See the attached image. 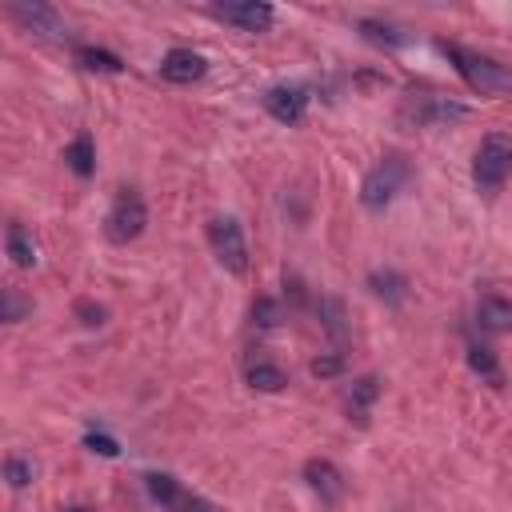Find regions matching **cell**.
<instances>
[{
	"instance_id": "cell-23",
	"label": "cell",
	"mask_w": 512,
	"mask_h": 512,
	"mask_svg": "<svg viewBox=\"0 0 512 512\" xmlns=\"http://www.w3.org/2000/svg\"><path fill=\"white\" fill-rule=\"evenodd\" d=\"M4 480H8L12 488H28V484L36 480V464L24 460V456H8V460H4Z\"/></svg>"
},
{
	"instance_id": "cell-3",
	"label": "cell",
	"mask_w": 512,
	"mask_h": 512,
	"mask_svg": "<svg viewBox=\"0 0 512 512\" xmlns=\"http://www.w3.org/2000/svg\"><path fill=\"white\" fill-rule=\"evenodd\" d=\"M512 176V132H488L476 148V160H472V180L480 192H500L504 180Z\"/></svg>"
},
{
	"instance_id": "cell-13",
	"label": "cell",
	"mask_w": 512,
	"mask_h": 512,
	"mask_svg": "<svg viewBox=\"0 0 512 512\" xmlns=\"http://www.w3.org/2000/svg\"><path fill=\"white\" fill-rule=\"evenodd\" d=\"M376 396H380V380H376V376H360V380H352L348 392H344V412H348V420L368 424V408L376 404Z\"/></svg>"
},
{
	"instance_id": "cell-16",
	"label": "cell",
	"mask_w": 512,
	"mask_h": 512,
	"mask_svg": "<svg viewBox=\"0 0 512 512\" xmlns=\"http://www.w3.org/2000/svg\"><path fill=\"white\" fill-rule=\"evenodd\" d=\"M64 160H68V168H72L80 180H88V176L96 172V144H92V136L80 132V136L64 148Z\"/></svg>"
},
{
	"instance_id": "cell-10",
	"label": "cell",
	"mask_w": 512,
	"mask_h": 512,
	"mask_svg": "<svg viewBox=\"0 0 512 512\" xmlns=\"http://www.w3.org/2000/svg\"><path fill=\"white\" fill-rule=\"evenodd\" d=\"M304 480H308V488H312L324 504H336V500L344 496V476H340V468H336L332 460H324V456L304 460Z\"/></svg>"
},
{
	"instance_id": "cell-12",
	"label": "cell",
	"mask_w": 512,
	"mask_h": 512,
	"mask_svg": "<svg viewBox=\"0 0 512 512\" xmlns=\"http://www.w3.org/2000/svg\"><path fill=\"white\" fill-rule=\"evenodd\" d=\"M264 108L280 124H300L304 120V108H308V92L304 88H284V84L280 88H268L264 92Z\"/></svg>"
},
{
	"instance_id": "cell-20",
	"label": "cell",
	"mask_w": 512,
	"mask_h": 512,
	"mask_svg": "<svg viewBox=\"0 0 512 512\" xmlns=\"http://www.w3.org/2000/svg\"><path fill=\"white\" fill-rule=\"evenodd\" d=\"M316 312H320L324 332H328L336 344H344V340H348V316H344V304H340L336 296H324V300L316 304Z\"/></svg>"
},
{
	"instance_id": "cell-24",
	"label": "cell",
	"mask_w": 512,
	"mask_h": 512,
	"mask_svg": "<svg viewBox=\"0 0 512 512\" xmlns=\"http://www.w3.org/2000/svg\"><path fill=\"white\" fill-rule=\"evenodd\" d=\"M24 312H32V304L16 288H4V312H0V320L4 324H16V320H24Z\"/></svg>"
},
{
	"instance_id": "cell-6",
	"label": "cell",
	"mask_w": 512,
	"mask_h": 512,
	"mask_svg": "<svg viewBox=\"0 0 512 512\" xmlns=\"http://www.w3.org/2000/svg\"><path fill=\"white\" fill-rule=\"evenodd\" d=\"M208 244H212L216 260H220L232 276H244V272H248V240H244L240 220H232V216H212V220H208Z\"/></svg>"
},
{
	"instance_id": "cell-21",
	"label": "cell",
	"mask_w": 512,
	"mask_h": 512,
	"mask_svg": "<svg viewBox=\"0 0 512 512\" xmlns=\"http://www.w3.org/2000/svg\"><path fill=\"white\" fill-rule=\"evenodd\" d=\"M4 248H8V256H12V264H16V268H32V264H36V244L28 240V232H24L20 224H8Z\"/></svg>"
},
{
	"instance_id": "cell-25",
	"label": "cell",
	"mask_w": 512,
	"mask_h": 512,
	"mask_svg": "<svg viewBox=\"0 0 512 512\" xmlns=\"http://www.w3.org/2000/svg\"><path fill=\"white\" fill-rule=\"evenodd\" d=\"M252 320H256L260 328H276V324H280V304H276L272 296H256V304H252Z\"/></svg>"
},
{
	"instance_id": "cell-28",
	"label": "cell",
	"mask_w": 512,
	"mask_h": 512,
	"mask_svg": "<svg viewBox=\"0 0 512 512\" xmlns=\"http://www.w3.org/2000/svg\"><path fill=\"white\" fill-rule=\"evenodd\" d=\"M84 448L88 452H100V456H120V444L112 436H104V432H88L84 436Z\"/></svg>"
},
{
	"instance_id": "cell-19",
	"label": "cell",
	"mask_w": 512,
	"mask_h": 512,
	"mask_svg": "<svg viewBox=\"0 0 512 512\" xmlns=\"http://www.w3.org/2000/svg\"><path fill=\"white\" fill-rule=\"evenodd\" d=\"M72 56H76V64H80V68H88V72H124V60H120L116 52H108V48L80 44Z\"/></svg>"
},
{
	"instance_id": "cell-17",
	"label": "cell",
	"mask_w": 512,
	"mask_h": 512,
	"mask_svg": "<svg viewBox=\"0 0 512 512\" xmlns=\"http://www.w3.org/2000/svg\"><path fill=\"white\" fill-rule=\"evenodd\" d=\"M248 384H252L256 392H280V388L288 384V376H284V368H280V364H272V360L256 356V360L248 364Z\"/></svg>"
},
{
	"instance_id": "cell-22",
	"label": "cell",
	"mask_w": 512,
	"mask_h": 512,
	"mask_svg": "<svg viewBox=\"0 0 512 512\" xmlns=\"http://www.w3.org/2000/svg\"><path fill=\"white\" fill-rule=\"evenodd\" d=\"M356 28L364 32L368 44H380V48H400V44L408 40L400 28H392V24H384V20H360Z\"/></svg>"
},
{
	"instance_id": "cell-7",
	"label": "cell",
	"mask_w": 512,
	"mask_h": 512,
	"mask_svg": "<svg viewBox=\"0 0 512 512\" xmlns=\"http://www.w3.org/2000/svg\"><path fill=\"white\" fill-rule=\"evenodd\" d=\"M212 16L240 32H268L276 20V8L264 0H228V4H212Z\"/></svg>"
},
{
	"instance_id": "cell-2",
	"label": "cell",
	"mask_w": 512,
	"mask_h": 512,
	"mask_svg": "<svg viewBox=\"0 0 512 512\" xmlns=\"http://www.w3.org/2000/svg\"><path fill=\"white\" fill-rule=\"evenodd\" d=\"M464 116H468V104L440 96V92H408L396 108V120L404 128H444V124L464 120Z\"/></svg>"
},
{
	"instance_id": "cell-11",
	"label": "cell",
	"mask_w": 512,
	"mask_h": 512,
	"mask_svg": "<svg viewBox=\"0 0 512 512\" xmlns=\"http://www.w3.org/2000/svg\"><path fill=\"white\" fill-rule=\"evenodd\" d=\"M208 72V60L200 56V52H192V48H172L164 60H160V76L168 80V84H192V80H200Z\"/></svg>"
},
{
	"instance_id": "cell-26",
	"label": "cell",
	"mask_w": 512,
	"mask_h": 512,
	"mask_svg": "<svg viewBox=\"0 0 512 512\" xmlns=\"http://www.w3.org/2000/svg\"><path fill=\"white\" fill-rule=\"evenodd\" d=\"M76 316H80V324H84V328H100L108 312H104L100 304H92V300H76Z\"/></svg>"
},
{
	"instance_id": "cell-1",
	"label": "cell",
	"mask_w": 512,
	"mask_h": 512,
	"mask_svg": "<svg viewBox=\"0 0 512 512\" xmlns=\"http://www.w3.org/2000/svg\"><path fill=\"white\" fill-rule=\"evenodd\" d=\"M440 48H444V56L452 60V68L464 76V84H468L472 92L492 96V100L512 92V72H508L500 60H492V56H484V52H472V48H464V44H452V40H444Z\"/></svg>"
},
{
	"instance_id": "cell-15",
	"label": "cell",
	"mask_w": 512,
	"mask_h": 512,
	"mask_svg": "<svg viewBox=\"0 0 512 512\" xmlns=\"http://www.w3.org/2000/svg\"><path fill=\"white\" fill-rule=\"evenodd\" d=\"M476 324H480L484 332H508V328H512V300H504V296H496V292L480 296V300H476Z\"/></svg>"
},
{
	"instance_id": "cell-8",
	"label": "cell",
	"mask_w": 512,
	"mask_h": 512,
	"mask_svg": "<svg viewBox=\"0 0 512 512\" xmlns=\"http://www.w3.org/2000/svg\"><path fill=\"white\" fill-rule=\"evenodd\" d=\"M144 484H148V496H152L160 508H168V512H208V504H204L200 496L184 492L180 480L168 476V472H148Z\"/></svg>"
},
{
	"instance_id": "cell-14",
	"label": "cell",
	"mask_w": 512,
	"mask_h": 512,
	"mask_svg": "<svg viewBox=\"0 0 512 512\" xmlns=\"http://www.w3.org/2000/svg\"><path fill=\"white\" fill-rule=\"evenodd\" d=\"M368 288H372L376 300H384V304H392V308L408 300V276L396 272V268H376V272H368Z\"/></svg>"
},
{
	"instance_id": "cell-18",
	"label": "cell",
	"mask_w": 512,
	"mask_h": 512,
	"mask_svg": "<svg viewBox=\"0 0 512 512\" xmlns=\"http://www.w3.org/2000/svg\"><path fill=\"white\" fill-rule=\"evenodd\" d=\"M468 368L488 384H504V368L488 344H468Z\"/></svg>"
},
{
	"instance_id": "cell-5",
	"label": "cell",
	"mask_w": 512,
	"mask_h": 512,
	"mask_svg": "<svg viewBox=\"0 0 512 512\" xmlns=\"http://www.w3.org/2000/svg\"><path fill=\"white\" fill-rule=\"evenodd\" d=\"M144 224H148L144 196H140L136 188H120V196L112 200V208H108V216H104V236H108L112 244H128V240H136V236L144 232Z\"/></svg>"
},
{
	"instance_id": "cell-27",
	"label": "cell",
	"mask_w": 512,
	"mask_h": 512,
	"mask_svg": "<svg viewBox=\"0 0 512 512\" xmlns=\"http://www.w3.org/2000/svg\"><path fill=\"white\" fill-rule=\"evenodd\" d=\"M336 372H344V352H332V356H316L312 360V376H336Z\"/></svg>"
},
{
	"instance_id": "cell-9",
	"label": "cell",
	"mask_w": 512,
	"mask_h": 512,
	"mask_svg": "<svg viewBox=\"0 0 512 512\" xmlns=\"http://www.w3.org/2000/svg\"><path fill=\"white\" fill-rule=\"evenodd\" d=\"M8 16H12L24 32L44 36V40H56V36L64 32L60 12H56V8H48V4H40V0H32V4H8Z\"/></svg>"
},
{
	"instance_id": "cell-4",
	"label": "cell",
	"mask_w": 512,
	"mask_h": 512,
	"mask_svg": "<svg viewBox=\"0 0 512 512\" xmlns=\"http://www.w3.org/2000/svg\"><path fill=\"white\" fill-rule=\"evenodd\" d=\"M412 180V168H408V160L404 156H384L368 176H364V184H360V204L368 208V212H384L392 200H396V192L404 188Z\"/></svg>"
},
{
	"instance_id": "cell-29",
	"label": "cell",
	"mask_w": 512,
	"mask_h": 512,
	"mask_svg": "<svg viewBox=\"0 0 512 512\" xmlns=\"http://www.w3.org/2000/svg\"><path fill=\"white\" fill-rule=\"evenodd\" d=\"M64 512H92V508H84V504H72V508H64Z\"/></svg>"
}]
</instances>
